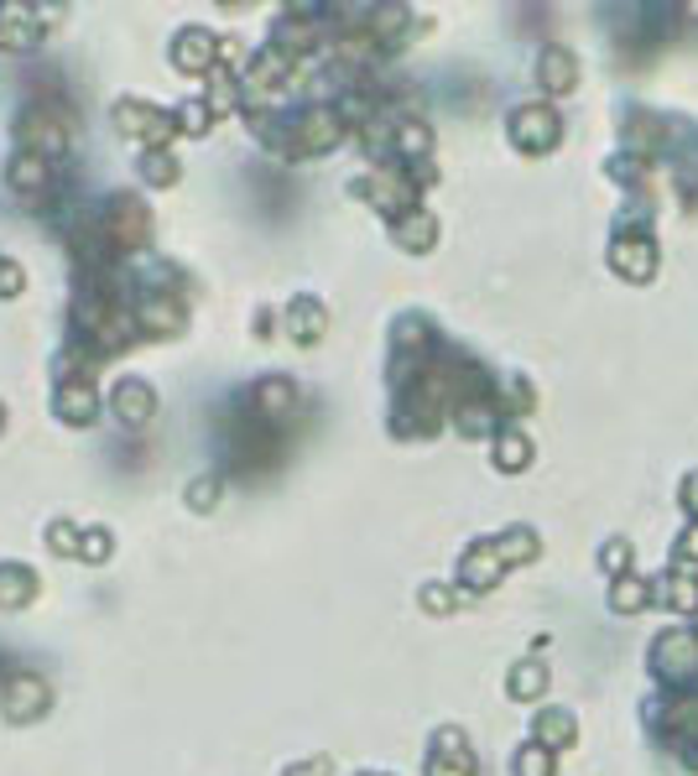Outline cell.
<instances>
[{
    "label": "cell",
    "mask_w": 698,
    "mask_h": 776,
    "mask_svg": "<svg viewBox=\"0 0 698 776\" xmlns=\"http://www.w3.org/2000/svg\"><path fill=\"white\" fill-rule=\"evenodd\" d=\"M522 772H527V776H548V755L527 751V755H522Z\"/></svg>",
    "instance_id": "1"
}]
</instances>
